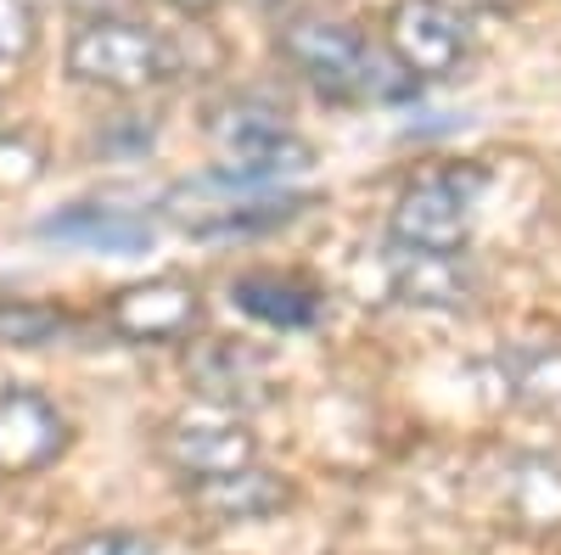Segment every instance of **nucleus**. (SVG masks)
<instances>
[{"label": "nucleus", "mask_w": 561, "mask_h": 555, "mask_svg": "<svg viewBox=\"0 0 561 555\" xmlns=\"http://www.w3.org/2000/svg\"><path fill=\"white\" fill-rule=\"evenodd\" d=\"M45 174V152L28 135H0V192H23Z\"/></svg>", "instance_id": "6ab92c4d"}, {"label": "nucleus", "mask_w": 561, "mask_h": 555, "mask_svg": "<svg viewBox=\"0 0 561 555\" xmlns=\"http://www.w3.org/2000/svg\"><path fill=\"white\" fill-rule=\"evenodd\" d=\"M39 242H62V247H84V253H113V258H135L152 247V219L135 208H113V203H73L57 208L51 219L34 224Z\"/></svg>", "instance_id": "f8f14e48"}, {"label": "nucleus", "mask_w": 561, "mask_h": 555, "mask_svg": "<svg viewBox=\"0 0 561 555\" xmlns=\"http://www.w3.org/2000/svg\"><path fill=\"white\" fill-rule=\"evenodd\" d=\"M388 45L415 84L455 79L460 62L472 57V18L449 0H399L388 18Z\"/></svg>", "instance_id": "6e6552de"}, {"label": "nucleus", "mask_w": 561, "mask_h": 555, "mask_svg": "<svg viewBox=\"0 0 561 555\" xmlns=\"http://www.w3.org/2000/svg\"><path fill=\"white\" fill-rule=\"evenodd\" d=\"M489 174L478 163H449L410 180L393 213H388V242L404 247H438V253H466L478 224V203H483Z\"/></svg>", "instance_id": "39448f33"}, {"label": "nucleus", "mask_w": 561, "mask_h": 555, "mask_svg": "<svg viewBox=\"0 0 561 555\" xmlns=\"http://www.w3.org/2000/svg\"><path fill=\"white\" fill-rule=\"evenodd\" d=\"M158 454H163V466L180 483H197V477H225L237 466H253L259 438H253V427L242 421L237 409L203 404V409L169 415L163 432H158Z\"/></svg>", "instance_id": "423d86ee"}, {"label": "nucleus", "mask_w": 561, "mask_h": 555, "mask_svg": "<svg viewBox=\"0 0 561 555\" xmlns=\"http://www.w3.org/2000/svg\"><path fill=\"white\" fill-rule=\"evenodd\" d=\"M34 12H28V0H0V62H23L34 51Z\"/></svg>", "instance_id": "412c9836"}, {"label": "nucleus", "mask_w": 561, "mask_h": 555, "mask_svg": "<svg viewBox=\"0 0 561 555\" xmlns=\"http://www.w3.org/2000/svg\"><path fill=\"white\" fill-rule=\"evenodd\" d=\"M68 73L107 96H140L169 79H180V51L147 23L129 18H90L68 39Z\"/></svg>", "instance_id": "7ed1b4c3"}, {"label": "nucleus", "mask_w": 561, "mask_h": 555, "mask_svg": "<svg viewBox=\"0 0 561 555\" xmlns=\"http://www.w3.org/2000/svg\"><path fill=\"white\" fill-rule=\"evenodd\" d=\"M73 332V314L39 298H0V348H51Z\"/></svg>", "instance_id": "2eb2a0df"}, {"label": "nucleus", "mask_w": 561, "mask_h": 555, "mask_svg": "<svg viewBox=\"0 0 561 555\" xmlns=\"http://www.w3.org/2000/svg\"><path fill=\"white\" fill-rule=\"evenodd\" d=\"M230 303L248 320L270 332H314L325 320V298L320 287H309L304 275H280V269H248L230 275Z\"/></svg>", "instance_id": "ddd939ff"}, {"label": "nucleus", "mask_w": 561, "mask_h": 555, "mask_svg": "<svg viewBox=\"0 0 561 555\" xmlns=\"http://www.w3.org/2000/svg\"><path fill=\"white\" fill-rule=\"evenodd\" d=\"M169 7H174V12H185V18H208V12L219 7V0H169Z\"/></svg>", "instance_id": "4be33fe9"}, {"label": "nucleus", "mask_w": 561, "mask_h": 555, "mask_svg": "<svg viewBox=\"0 0 561 555\" xmlns=\"http://www.w3.org/2000/svg\"><path fill=\"white\" fill-rule=\"evenodd\" d=\"M511 499L528 528H556L561 522V472L545 460H517L511 466Z\"/></svg>", "instance_id": "f3484780"}, {"label": "nucleus", "mask_w": 561, "mask_h": 555, "mask_svg": "<svg viewBox=\"0 0 561 555\" xmlns=\"http://www.w3.org/2000/svg\"><path fill=\"white\" fill-rule=\"evenodd\" d=\"M185 499H192L208 522H264V517H275V511L293 505V483L280 472H264L253 460V466H237L225 477L185 483Z\"/></svg>", "instance_id": "4468645a"}, {"label": "nucleus", "mask_w": 561, "mask_h": 555, "mask_svg": "<svg viewBox=\"0 0 561 555\" xmlns=\"http://www.w3.org/2000/svg\"><path fill=\"white\" fill-rule=\"evenodd\" d=\"M478 7H511V0H478Z\"/></svg>", "instance_id": "b1692460"}, {"label": "nucleus", "mask_w": 561, "mask_h": 555, "mask_svg": "<svg viewBox=\"0 0 561 555\" xmlns=\"http://www.w3.org/2000/svg\"><path fill=\"white\" fill-rule=\"evenodd\" d=\"M388 292L415 309H466L478 298V269L466 253L388 242Z\"/></svg>", "instance_id": "9b49d317"}, {"label": "nucleus", "mask_w": 561, "mask_h": 555, "mask_svg": "<svg viewBox=\"0 0 561 555\" xmlns=\"http://www.w3.org/2000/svg\"><path fill=\"white\" fill-rule=\"evenodd\" d=\"M511 393L534 415L561 421V348H523L511 354Z\"/></svg>", "instance_id": "dca6fc26"}, {"label": "nucleus", "mask_w": 561, "mask_h": 555, "mask_svg": "<svg viewBox=\"0 0 561 555\" xmlns=\"http://www.w3.org/2000/svg\"><path fill=\"white\" fill-rule=\"evenodd\" d=\"M73 427L68 415L39 388H7L0 393V477H34L51 460H62Z\"/></svg>", "instance_id": "9d476101"}, {"label": "nucleus", "mask_w": 561, "mask_h": 555, "mask_svg": "<svg viewBox=\"0 0 561 555\" xmlns=\"http://www.w3.org/2000/svg\"><path fill=\"white\" fill-rule=\"evenodd\" d=\"M275 51L287 57V68L325 102L343 107H365V102H404L415 79L399 68V57H388L382 45H370L365 34H354L348 23L298 12L275 28Z\"/></svg>", "instance_id": "f257e3e1"}, {"label": "nucleus", "mask_w": 561, "mask_h": 555, "mask_svg": "<svg viewBox=\"0 0 561 555\" xmlns=\"http://www.w3.org/2000/svg\"><path fill=\"white\" fill-rule=\"evenodd\" d=\"M208 147L225 174L253 180V185H280L314 169V147L287 124V113H275L270 102L230 96L208 107Z\"/></svg>", "instance_id": "f03ea898"}, {"label": "nucleus", "mask_w": 561, "mask_h": 555, "mask_svg": "<svg viewBox=\"0 0 561 555\" xmlns=\"http://www.w3.org/2000/svg\"><path fill=\"white\" fill-rule=\"evenodd\" d=\"M248 7H259V12H275V7H280V0H248Z\"/></svg>", "instance_id": "5701e85b"}, {"label": "nucleus", "mask_w": 561, "mask_h": 555, "mask_svg": "<svg viewBox=\"0 0 561 555\" xmlns=\"http://www.w3.org/2000/svg\"><path fill=\"white\" fill-rule=\"evenodd\" d=\"M102 320L118 343L174 348V343H192L203 332V292L192 281H180V275H152V281H135V287L113 292Z\"/></svg>", "instance_id": "0eeeda50"}, {"label": "nucleus", "mask_w": 561, "mask_h": 555, "mask_svg": "<svg viewBox=\"0 0 561 555\" xmlns=\"http://www.w3.org/2000/svg\"><path fill=\"white\" fill-rule=\"evenodd\" d=\"M304 208H314V197L253 185V180H237L225 169H208L163 197V213L180 230H192V236H253V230H275V224L298 219Z\"/></svg>", "instance_id": "20e7f679"}, {"label": "nucleus", "mask_w": 561, "mask_h": 555, "mask_svg": "<svg viewBox=\"0 0 561 555\" xmlns=\"http://www.w3.org/2000/svg\"><path fill=\"white\" fill-rule=\"evenodd\" d=\"M185 382H192L208 404L219 409H264L275 404V377H270V359L237 337H203V343H185Z\"/></svg>", "instance_id": "1a4fd4ad"}, {"label": "nucleus", "mask_w": 561, "mask_h": 555, "mask_svg": "<svg viewBox=\"0 0 561 555\" xmlns=\"http://www.w3.org/2000/svg\"><path fill=\"white\" fill-rule=\"evenodd\" d=\"M90 147H96L102 158H147L158 147V124L140 118V113H118L90 135Z\"/></svg>", "instance_id": "a211bd4d"}, {"label": "nucleus", "mask_w": 561, "mask_h": 555, "mask_svg": "<svg viewBox=\"0 0 561 555\" xmlns=\"http://www.w3.org/2000/svg\"><path fill=\"white\" fill-rule=\"evenodd\" d=\"M57 555H158V544L147 533H129V528H102V533L68 539Z\"/></svg>", "instance_id": "aec40b11"}]
</instances>
